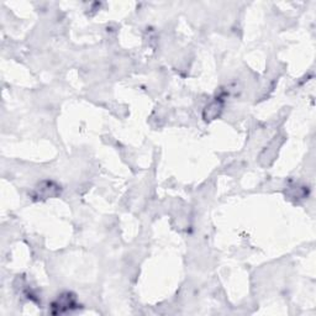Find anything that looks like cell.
<instances>
[{"label":"cell","mask_w":316,"mask_h":316,"mask_svg":"<svg viewBox=\"0 0 316 316\" xmlns=\"http://www.w3.org/2000/svg\"><path fill=\"white\" fill-rule=\"evenodd\" d=\"M74 298L70 295L69 293L67 294H62L56 301H54L52 307L53 309H57V311L54 314H62V312H66L68 310L73 309L74 307Z\"/></svg>","instance_id":"cell-1"}]
</instances>
